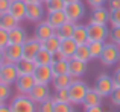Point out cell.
Here are the masks:
<instances>
[{"mask_svg":"<svg viewBox=\"0 0 120 112\" xmlns=\"http://www.w3.org/2000/svg\"><path fill=\"white\" fill-rule=\"evenodd\" d=\"M0 112H12V111H11V108H9V105L3 103L2 106H0Z\"/></svg>","mask_w":120,"mask_h":112,"instance_id":"47","label":"cell"},{"mask_svg":"<svg viewBox=\"0 0 120 112\" xmlns=\"http://www.w3.org/2000/svg\"><path fill=\"white\" fill-rule=\"evenodd\" d=\"M65 14H67L68 21H73V23H78L79 20H82L85 15V6L82 2H75V3H68L65 6Z\"/></svg>","mask_w":120,"mask_h":112,"instance_id":"11","label":"cell"},{"mask_svg":"<svg viewBox=\"0 0 120 112\" xmlns=\"http://www.w3.org/2000/svg\"><path fill=\"white\" fill-rule=\"evenodd\" d=\"M119 67H120V59H119Z\"/></svg>","mask_w":120,"mask_h":112,"instance_id":"54","label":"cell"},{"mask_svg":"<svg viewBox=\"0 0 120 112\" xmlns=\"http://www.w3.org/2000/svg\"><path fill=\"white\" fill-rule=\"evenodd\" d=\"M109 24H111V27L120 26V9H117V11H111V18H109Z\"/></svg>","mask_w":120,"mask_h":112,"instance_id":"39","label":"cell"},{"mask_svg":"<svg viewBox=\"0 0 120 112\" xmlns=\"http://www.w3.org/2000/svg\"><path fill=\"white\" fill-rule=\"evenodd\" d=\"M0 26H2L3 29H6V30H12L14 27L20 26V21H18L12 14L8 12V14L0 15Z\"/></svg>","mask_w":120,"mask_h":112,"instance_id":"27","label":"cell"},{"mask_svg":"<svg viewBox=\"0 0 120 112\" xmlns=\"http://www.w3.org/2000/svg\"><path fill=\"white\" fill-rule=\"evenodd\" d=\"M93 88L96 89V91L99 92V94L102 95L103 98H105V97H111L112 91L116 89V85H114V80H112V76H109V74H106V73H102L100 76L96 77Z\"/></svg>","mask_w":120,"mask_h":112,"instance_id":"3","label":"cell"},{"mask_svg":"<svg viewBox=\"0 0 120 112\" xmlns=\"http://www.w3.org/2000/svg\"><path fill=\"white\" fill-rule=\"evenodd\" d=\"M47 12H56V11H64L67 3L65 0H49L47 3H44Z\"/></svg>","mask_w":120,"mask_h":112,"instance_id":"32","label":"cell"},{"mask_svg":"<svg viewBox=\"0 0 120 112\" xmlns=\"http://www.w3.org/2000/svg\"><path fill=\"white\" fill-rule=\"evenodd\" d=\"M11 95H12V85L0 82V100L5 103L8 98H11Z\"/></svg>","mask_w":120,"mask_h":112,"instance_id":"33","label":"cell"},{"mask_svg":"<svg viewBox=\"0 0 120 112\" xmlns=\"http://www.w3.org/2000/svg\"><path fill=\"white\" fill-rule=\"evenodd\" d=\"M88 38L90 41H102L106 42L109 38V27L108 24H96V23H88Z\"/></svg>","mask_w":120,"mask_h":112,"instance_id":"5","label":"cell"},{"mask_svg":"<svg viewBox=\"0 0 120 112\" xmlns=\"http://www.w3.org/2000/svg\"><path fill=\"white\" fill-rule=\"evenodd\" d=\"M90 86L81 79H76L75 77L71 85L68 86V94H70V103L73 105H82L84 103V98L87 95Z\"/></svg>","mask_w":120,"mask_h":112,"instance_id":"2","label":"cell"},{"mask_svg":"<svg viewBox=\"0 0 120 112\" xmlns=\"http://www.w3.org/2000/svg\"><path fill=\"white\" fill-rule=\"evenodd\" d=\"M41 49H43V42L40 39H37L35 36L34 38H27V41L23 44V59L34 61Z\"/></svg>","mask_w":120,"mask_h":112,"instance_id":"9","label":"cell"},{"mask_svg":"<svg viewBox=\"0 0 120 112\" xmlns=\"http://www.w3.org/2000/svg\"><path fill=\"white\" fill-rule=\"evenodd\" d=\"M11 3L12 0H0V15L8 14L9 9H11Z\"/></svg>","mask_w":120,"mask_h":112,"instance_id":"40","label":"cell"},{"mask_svg":"<svg viewBox=\"0 0 120 112\" xmlns=\"http://www.w3.org/2000/svg\"><path fill=\"white\" fill-rule=\"evenodd\" d=\"M53 102H70V94H68V88H62L55 91V94L52 95Z\"/></svg>","mask_w":120,"mask_h":112,"instance_id":"34","label":"cell"},{"mask_svg":"<svg viewBox=\"0 0 120 112\" xmlns=\"http://www.w3.org/2000/svg\"><path fill=\"white\" fill-rule=\"evenodd\" d=\"M26 3H43V0H24Z\"/></svg>","mask_w":120,"mask_h":112,"instance_id":"49","label":"cell"},{"mask_svg":"<svg viewBox=\"0 0 120 112\" xmlns=\"http://www.w3.org/2000/svg\"><path fill=\"white\" fill-rule=\"evenodd\" d=\"M47 2H49V0H43V3H47Z\"/></svg>","mask_w":120,"mask_h":112,"instance_id":"52","label":"cell"},{"mask_svg":"<svg viewBox=\"0 0 120 112\" xmlns=\"http://www.w3.org/2000/svg\"><path fill=\"white\" fill-rule=\"evenodd\" d=\"M73 58H76V59H79V61H84V62H90L91 59V52H90V47H88V44H81V46H78V49H76V52H75V56Z\"/></svg>","mask_w":120,"mask_h":112,"instance_id":"30","label":"cell"},{"mask_svg":"<svg viewBox=\"0 0 120 112\" xmlns=\"http://www.w3.org/2000/svg\"><path fill=\"white\" fill-rule=\"evenodd\" d=\"M43 47L46 49V50H49V52H52L53 55L56 53V52L61 49V38H59L58 35H53V36H50L49 39H46V41H43Z\"/></svg>","mask_w":120,"mask_h":112,"instance_id":"29","label":"cell"},{"mask_svg":"<svg viewBox=\"0 0 120 112\" xmlns=\"http://www.w3.org/2000/svg\"><path fill=\"white\" fill-rule=\"evenodd\" d=\"M50 67H52V70H53V76H59V74H67V73H68V68H70V59L53 61Z\"/></svg>","mask_w":120,"mask_h":112,"instance_id":"28","label":"cell"},{"mask_svg":"<svg viewBox=\"0 0 120 112\" xmlns=\"http://www.w3.org/2000/svg\"><path fill=\"white\" fill-rule=\"evenodd\" d=\"M53 53L49 50H46V49H41V50L38 52V55L35 56V59H34V62H35L37 65H52L53 62Z\"/></svg>","mask_w":120,"mask_h":112,"instance_id":"26","label":"cell"},{"mask_svg":"<svg viewBox=\"0 0 120 112\" xmlns=\"http://www.w3.org/2000/svg\"><path fill=\"white\" fill-rule=\"evenodd\" d=\"M120 59V49L116 42L109 41L105 42V47H103V52L100 55V62H102L105 67H111L114 64H119Z\"/></svg>","mask_w":120,"mask_h":112,"instance_id":"4","label":"cell"},{"mask_svg":"<svg viewBox=\"0 0 120 112\" xmlns=\"http://www.w3.org/2000/svg\"><path fill=\"white\" fill-rule=\"evenodd\" d=\"M38 112H55V102L53 98H47V100L38 103Z\"/></svg>","mask_w":120,"mask_h":112,"instance_id":"36","label":"cell"},{"mask_svg":"<svg viewBox=\"0 0 120 112\" xmlns=\"http://www.w3.org/2000/svg\"><path fill=\"white\" fill-rule=\"evenodd\" d=\"M34 77H35L37 83H43V85H50L53 80V70L50 65H37L35 71H34Z\"/></svg>","mask_w":120,"mask_h":112,"instance_id":"12","label":"cell"},{"mask_svg":"<svg viewBox=\"0 0 120 112\" xmlns=\"http://www.w3.org/2000/svg\"><path fill=\"white\" fill-rule=\"evenodd\" d=\"M23 59V44H9L5 49L3 64H18Z\"/></svg>","mask_w":120,"mask_h":112,"instance_id":"8","label":"cell"},{"mask_svg":"<svg viewBox=\"0 0 120 112\" xmlns=\"http://www.w3.org/2000/svg\"><path fill=\"white\" fill-rule=\"evenodd\" d=\"M117 46H119V49H120V44H117Z\"/></svg>","mask_w":120,"mask_h":112,"instance_id":"55","label":"cell"},{"mask_svg":"<svg viewBox=\"0 0 120 112\" xmlns=\"http://www.w3.org/2000/svg\"><path fill=\"white\" fill-rule=\"evenodd\" d=\"M88 47H90V52H91V58L93 59H100V55H102L103 47H105V42H102V41H90L88 42Z\"/></svg>","mask_w":120,"mask_h":112,"instance_id":"31","label":"cell"},{"mask_svg":"<svg viewBox=\"0 0 120 112\" xmlns=\"http://www.w3.org/2000/svg\"><path fill=\"white\" fill-rule=\"evenodd\" d=\"M75 77L71 76L70 73L67 74H59V76H53V80H52V86L55 91H58V89H62V88H68V86L71 85V82H73Z\"/></svg>","mask_w":120,"mask_h":112,"instance_id":"20","label":"cell"},{"mask_svg":"<svg viewBox=\"0 0 120 112\" xmlns=\"http://www.w3.org/2000/svg\"><path fill=\"white\" fill-rule=\"evenodd\" d=\"M109 39L116 44H120V26H116V27H111L109 30Z\"/></svg>","mask_w":120,"mask_h":112,"instance_id":"38","label":"cell"},{"mask_svg":"<svg viewBox=\"0 0 120 112\" xmlns=\"http://www.w3.org/2000/svg\"><path fill=\"white\" fill-rule=\"evenodd\" d=\"M71 38L76 41L78 46L88 44V42H90V38H88V29H87V26L76 23V27H75V32H73V36H71Z\"/></svg>","mask_w":120,"mask_h":112,"instance_id":"22","label":"cell"},{"mask_svg":"<svg viewBox=\"0 0 120 112\" xmlns=\"http://www.w3.org/2000/svg\"><path fill=\"white\" fill-rule=\"evenodd\" d=\"M68 73L71 74L73 77H81L87 73V62L79 61L76 58H71L70 59V68H68Z\"/></svg>","mask_w":120,"mask_h":112,"instance_id":"19","label":"cell"},{"mask_svg":"<svg viewBox=\"0 0 120 112\" xmlns=\"http://www.w3.org/2000/svg\"><path fill=\"white\" fill-rule=\"evenodd\" d=\"M111 103L114 106H119L120 108V88H116L111 94Z\"/></svg>","mask_w":120,"mask_h":112,"instance_id":"41","label":"cell"},{"mask_svg":"<svg viewBox=\"0 0 120 112\" xmlns=\"http://www.w3.org/2000/svg\"><path fill=\"white\" fill-rule=\"evenodd\" d=\"M18 70H17V65L15 64H3L2 68V74H0V82H5L9 83V85H15L18 79Z\"/></svg>","mask_w":120,"mask_h":112,"instance_id":"14","label":"cell"},{"mask_svg":"<svg viewBox=\"0 0 120 112\" xmlns=\"http://www.w3.org/2000/svg\"><path fill=\"white\" fill-rule=\"evenodd\" d=\"M9 14H12L18 21L26 20V2L24 0H12Z\"/></svg>","mask_w":120,"mask_h":112,"instance_id":"18","label":"cell"},{"mask_svg":"<svg viewBox=\"0 0 120 112\" xmlns=\"http://www.w3.org/2000/svg\"><path fill=\"white\" fill-rule=\"evenodd\" d=\"M2 68H3V64H0V74H2Z\"/></svg>","mask_w":120,"mask_h":112,"instance_id":"51","label":"cell"},{"mask_svg":"<svg viewBox=\"0 0 120 112\" xmlns=\"http://www.w3.org/2000/svg\"><path fill=\"white\" fill-rule=\"evenodd\" d=\"M53 58H55L53 61H62V59H68V58H67V56H65L64 53H62L61 50H58V52H56V53L53 55Z\"/></svg>","mask_w":120,"mask_h":112,"instance_id":"45","label":"cell"},{"mask_svg":"<svg viewBox=\"0 0 120 112\" xmlns=\"http://www.w3.org/2000/svg\"><path fill=\"white\" fill-rule=\"evenodd\" d=\"M17 65V70H18V74L20 76H24V74H34L37 68V64L34 61H29V59H21Z\"/></svg>","mask_w":120,"mask_h":112,"instance_id":"25","label":"cell"},{"mask_svg":"<svg viewBox=\"0 0 120 112\" xmlns=\"http://www.w3.org/2000/svg\"><path fill=\"white\" fill-rule=\"evenodd\" d=\"M73 106L70 102H55V112H75Z\"/></svg>","mask_w":120,"mask_h":112,"instance_id":"35","label":"cell"},{"mask_svg":"<svg viewBox=\"0 0 120 112\" xmlns=\"http://www.w3.org/2000/svg\"><path fill=\"white\" fill-rule=\"evenodd\" d=\"M108 9L109 11H117V9H120V0H108Z\"/></svg>","mask_w":120,"mask_h":112,"instance_id":"43","label":"cell"},{"mask_svg":"<svg viewBox=\"0 0 120 112\" xmlns=\"http://www.w3.org/2000/svg\"><path fill=\"white\" fill-rule=\"evenodd\" d=\"M75 27H76V23H73V21H67V23H64L61 27H58L56 29V35L62 39H67V38H71L73 36V32H75Z\"/></svg>","mask_w":120,"mask_h":112,"instance_id":"24","label":"cell"},{"mask_svg":"<svg viewBox=\"0 0 120 112\" xmlns=\"http://www.w3.org/2000/svg\"><path fill=\"white\" fill-rule=\"evenodd\" d=\"M85 112H103L102 106H93V108H87Z\"/></svg>","mask_w":120,"mask_h":112,"instance_id":"46","label":"cell"},{"mask_svg":"<svg viewBox=\"0 0 120 112\" xmlns=\"http://www.w3.org/2000/svg\"><path fill=\"white\" fill-rule=\"evenodd\" d=\"M76 49H78V44H76V41H75L73 38H67V39H62L61 41V49H59V50L67 56L68 59H71L75 56Z\"/></svg>","mask_w":120,"mask_h":112,"instance_id":"23","label":"cell"},{"mask_svg":"<svg viewBox=\"0 0 120 112\" xmlns=\"http://www.w3.org/2000/svg\"><path fill=\"white\" fill-rule=\"evenodd\" d=\"M46 6L44 3H26V20L32 23H40L46 18Z\"/></svg>","mask_w":120,"mask_h":112,"instance_id":"6","label":"cell"},{"mask_svg":"<svg viewBox=\"0 0 120 112\" xmlns=\"http://www.w3.org/2000/svg\"><path fill=\"white\" fill-rule=\"evenodd\" d=\"M2 105H3V102H2V100H0V106H2Z\"/></svg>","mask_w":120,"mask_h":112,"instance_id":"53","label":"cell"},{"mask_svg":"<svg viewBox=\"0 0 120 112\" xmlns=\"http://www.w3.org/2000/svg\"><path fill=\"white\" fill-rule=\"evenodd\" d=\"M12 112H38L37 103L27 94H18L9 103Z\"/></svg>","mask_w":120,"mask_h":112,"instance_id":"1","label":"cell"},{"mask_svg":"<svg viewBox=\"0 0 120 112\" xmlns=\"http://www.w3.org/2000/svg\"><path fill=\"white\" fill-rule=\"evenodd\" d=\"M29 97L32 98L37 105L41 103V102H44V100H47V98L52 97V95H50V86L43 85V83H37V85L34 86V89L29 92Z\"/></svg>","mask_w":120,"mask_h":112,"instance_id":"15","label":"cell"},{"mask_svg":"<svg viewBox=\"0 0 120 112\" xmlns=\"http://www.w3.org/2000/svg\"><path fill=\"white\" fill-rule=\"evenodd\" d=\"M3 58H5V50L0 49V64H3Z\"/></svg>","mask_w":120,"mask_h":112,"instance_id":"48","label":"cell"},{"mask_svg":"<svg viewBox=\"0 0 120 112\" xmlns=\"http://www.w3.org/2000/svg\"><path fill=\"white\" fill-rule=\"evenodd\" d=\"M112 80H114L116 88H120V67L114 71V74H112Z\"/></svg>","mask_w":120,"mask_h":112,"instance_id":"44","label":"cell"},{"mask_svg":"<svg viewBox=\"0 0 120 112\" xmlns=\"http://www.w3.org/2000/svg\"><path fill=\"white\" fill-rule=\"evenodd\" d=\"M27 41V33L23 27L17 26L9 30V44H24Z\"/></svg>","mask_w":120,"mask_h":112,"instance_id":"21","label":"cell"},{"mask_svg":"<svg viewBox=\"0 0 120 112\" xmlns=\"http://www.w3.org/2000/svg\"><path fill=\"white\" fill-rule=\"evenodd\" d=\"M87 3L91 8H99V6H105V3H108V0H87Z\"/></svg>","mask_w":120,"mask_h":112,"instance_id":"42","label":"cell"},{"mask_svg":"<svg viewBox=\"0 0 120 112\" xmlns=\"http://www.w3.org/2000/svg\"><path fill=\"white\" fill-rule=\"evenodd\" d=\"M46 20L49 21L50 24H52V27L58 29V27H61L64 23H67L68 18H67L65 11H56V12H47Z\"/></svg>","mask_w":120,"mask_h":112,"instance_id":"17","label":"cell"},{"mask_svg":"<svg viewBox=\"0 0 120 112\" xmlns=\"http://www.w3.org/2000/svg\"><path fill=\"white\" fill-rule=\"evenodd\" d=\"M75 2H81V0H65V3H67V5H68V3H75Z\"/></svg>","mask_w":120,"mask_h":112,"instance_id":"50","label":"cell"},{"mask_svg":"<svg viewBox=\"0 0 120 112\" xmlns=\"http://www.w3.org/2000/svg\"><path fill=\"white\" fill-rule=\"evenodd\" d=\"M37 85V80L34 77V74H24V76H18L17 82H15V89L18 94H27L34 89V86Z\"/></svg>","mask_w":120,"mask_h":112,"instance_id":"10","label":"cell"},{"mask_svg":"<svg viewBox=\"0 0 120 112\" xmlns=\"http://www.w3.org/2000/svg\"><path fill=\"white\" fill-rule=\"evenodd\" d=\"M102 100H103L102 95H100L94 88H90L88 92H87V95H85V98H84L82 106H84V109L93 108V106H100V105H102Z\"/></svg>","mask_w":120,"mask_h":112,"instance_id":"16","label":"cell"},{"mask_svg":"<svg viewBox=\"0 0 120 112\" xmlns=\"http://www.w3.org/2000/svg\"><path fill=\"white\" fill-rule=\"evenodd\" d=\"M8 46H9V30L3 29V27L0 26V49L5 50Z\"/></svg>","mask_w":120,"mask_h":112,"instance_id":"37","label":"cell"},{"mask_svg":"<svg viewBox=\"0 0 120 112\" xmlns=\"http://www.w3.org/2000/svg\"><path fill=\"white\" fill-rule=\"evenodd\" d=\"M109 18H111V11L105 6H99V8H93L90 15V23L109 24Z\"/></svg>","mask_w":120,"mask_h":112,"instance_id":"13","label":"cell"},{"mask_svg":"<svg viewBox=\"0 0 120 112\" xmlns=\"http://www.w3.org/2000/svg\"><path fill=\"white\" fill-rule=\"evenodd\" d=\"M55 33H56V29H55V27H52V24H50L46 18H44L43 21H40V23H35L34 36H35L37 39H40L41 42L46 41V39H49L50 36H53Z\"/></svg>","mask_w":120,"mask_h":112,"instance_id":"7","label":"cell"}]
</instances>
